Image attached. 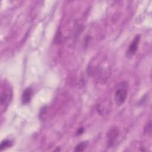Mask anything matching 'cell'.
Returning <instances> with one entry per match:
<instances>
[{
    "label": "cell",
    "instance_id": "6da1fadb",
    "mask_svg": "<svg viewBox=\"0 0 152 152\" xmlns=\"http://www.w3.org/2000/svg\"><path fill=\"white\" fill-rule=\"evenodd\" d=\"M128 83L126 81H122L118 85L115 94V101L118 105L121 106L125 102L128 96Z\"/></svg>",
    "mask_w": 152,
    "mask_h": 152
},
{
    "label": "cell",
    "instance_id": "7a4b0ae2",
    "mask_svg": "<svg viewBox=\"0 0 152 152\" xmlns=\"http://www.w3.org/2000/svg\"><path fill=\"white\" fill-rule=\"evenodd\" d=\"M140 40V35L137 34L134 37V40L131 43L130 45L128 47V49L126 51V55L129 56H131L134 55L137 52L139 45V42Z\"/></svg>",
    "mask_w": 152,
    "mask_h": 152
},
{
    "label": "cell",
    "instance_id": "3957f363",
    "mask_svg": "<svg viewBox=\"0 0 152 152\" xmlns=\"http://www.w3.org/2000/svg\"><path fill=\"white\" fill-rule=\"evenodd\" d=\"M33 94V90L31 87H27L26 88L22 94L21 97V102L23 104H27L28 103L31 99Z\"/></svg>",
    "mask_w": 152,
    "mask_h": 152
},
{
    "label": "cell",
    "instance_id": "277c9868",
    "mask_svg": "<svg viewBox=\"0 0 152 152\" xmlns=\"http://www.w3.org/2000/svg\"><path fill=\"white\" fill-rule=\"evenodd\" d=\"M118 129L116 128H113L110 129L107 134V143L109 146H111L113 144V142L118 135Z\"/></svg>",
    "mask_w": 152,
    "mask_h": 152
},
{
    "label": "cell",
    "instance_id": "5b68a950",
    "mask_svg": "<svg viewBox=\"0 0 152 152\" xmlns=\"http://www.w3.org/2000/svg\"><path fill=\"white\" fill-rule=\"evenodd\" d=\"M10 96L11 94L10 93L7 91H4L3 92H2L1 95V104L2 106H5L6 105H8L10 100Z\"/></svg>",
    "mask_w": 152,
    "mask_h": 152
},
{
    "label": "cell",
    "instance_id": "8992f818",
    "mask_svg": "<svg viewBox=\"0 0 152 152\" xmlns=\"http://www.w3.org/2000/svg\"><path fill=\"white\" fill-rule=\"evenodd\" d=\"M12 145V142L8 139L3 140L0 145V150L2 151L3 150L11 147Z\"/></svg>",
    "mask_w": 152,
    "mask_h": 152
},
{
    "label": "cell",
    "instance_id": "52a82bcc",
    "mask_svg": "<svg viewBox=\"0 0 152 152\" xmlns=\"http://www.w3.org/2000/svg\"><path fill=\"white\" fill-rule=\"evenodd\" d=\"M88 142L87 141H83L77 144V145L75 148V151H83L85 150L86 147L87 146Z\"/></svg>",
    "mask_w": 152,
    "mask_h": 152
},
{
    "label": "cell",
    "instance_id": "ba28073f",
    "mask_svg": "<svg viewBox=\"0 0 152 152\" xmlns=\"http://www.w3.org/2000/svg\"><path fill=\"white\" fill-rule=\"evenodd\" d=\"M151 124L150 121L144 128V133L145 134H151Z\"/></svg>",
    "mask_w": 152,
    "mask_h": 152
},
{
    "label": "cell",
    "instance_id": "9c48e42d",
    "mask_svg": "<svg viewBox=\"0 0 152 152\" xmlns=\"http://www.w3.org/2000/svg\"><path fill=\"white\" fill-rule=\"evenodd\" d=\"M46 107H43L42 109H41V110H40V114H39V116H40V119H43V115H45V112H46Z\"/></svg>",
    "mask_w": 152,
    "mask_h": 152
},
{
    "label": "cell",
    "instance_id": "30bf717a",
    "mask_svg": "<svg viewBox=\"0 0 152 152\" xmlns=\"http://www.w3.org/2000/svg\"><path fill=\"white\" fill-rule=\"evenodd\" d=\"M84 128H80L78 129V131H77V135H81V134H82L83 132H84Z\"/></svg>",
    "mask_w": 152,
    "mask_h": 152
}]
</instances>
